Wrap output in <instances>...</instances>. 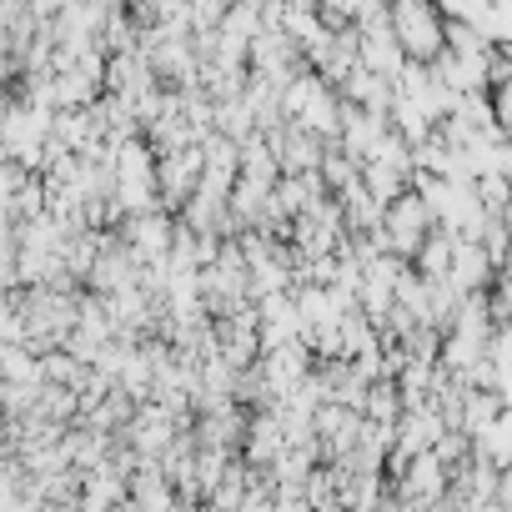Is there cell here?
Instances as JSON below:
<instances>
[{
  "label": "cell",
  "instance_id": "cell-2",
  "mask_svg": "<svg viewBox=\"0 0 512 512\" xmlns=\"http://www.w3.org/2000/svg\"><path fill=\"white\" fill-rule=\"evenodd\" d=\"M492 272H502V267H492V262H487V251H482V241H477V236H452V256H447V282H452L457 292L487 287V282H492Z\"/></svg>",
  "mask_w": 512,
  "mask_h": 512
},
{
  "label": "cell",
  "instance_id": "cell-1",
  "mask_svg": "<svg viewBox=\"0 0 512 512\" xmlns=\"http://www.w3.org/2000/svg\"><path fill=\"white\" fill-rule=\"evenodd\" d=\"M392 41L402 61H437L442 51V11L432 0H392Z\"/></svg>",
  "mask_w": 512,
  "mask_h": 512
},
{
  "label": "cell",
  "instance_id": "cell-3",
  "mask_svg": "<svg viewBox=\"0 0 512 512\" xmlns=\"http://www.w3.org/2000/svg\"><path fill=\"white\" fill-rule=\"evenodd\" d=\"M407 412V402H402V387L392 382V377H372L367 382V392H362V417L372 422V427H397V417Z\"/></svg>",
  "mask_w": 512,
  "mask_h": 512
}]
</instances>
